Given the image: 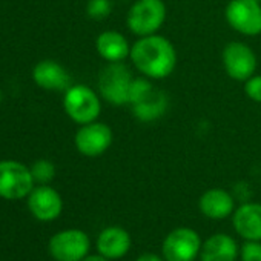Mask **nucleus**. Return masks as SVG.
<instances>
[{
    "label": "nucleus",
    "mask_w": 261,
    "mask_h": 261,
    "mask_svg": "<svg viewBox=\"0 0 261 261\" xmlns=\"http://www.w3.org/2000/svg\"><path fill=\"white\" fill-rule=\"evenodd\" d=\"M129 59L142 75L151 80L169 77L177 66L175 46L160 34L139 37L134 45H130Z\"/></svg>",
    "instance_id": "f257e3e1"
},
{
    "label": "nucleus",
    "mask_w": 261,
    "mask_h": 261,
    "mask_svg": "<svg viewBox=\"0 0 261 261\" xmlns=\"http://www.w3.org/2000/svg\"><path fill=\"white\" fill-rule=\"evenodd\" d=\"M166 14L163 0H134L126 16V25L137 37L152 36L165 25Z\"/></svg>",
    "instance_id": "f03ea898"
},
{
    "label": "nucleus",
    "mask_w": 261,
    "mask_h": 261,
    "mask_svg": "<svg viewBox=\"0 0 261 261\" xmlns=\"http://www.w3.org/2000/svg\"><path fill=\"white\" fill-rule=\"evenodd\" d=\"M63 108L68 117L77 124H88L98 118L101 100L98 94L86 85H72L65 91Z\"/></svg>",
    "instance_id": "7ed1b4c3"
},
{
    "label": "nucleus",
    "mask_w": 261,
    "mask_h": 261,
    "mask_svg": "<svg viewBox=\"0 0 261 261\" xmlns=\"http://www.w3.org/2000/svg\"><path fill=\"white\" fill-rule=\"evenodd\" d=\"M133 80V72L123 62L108 63L98 74L100 97L114 106L127 105L129 88Z\"/></svg>",
    "instance_id": "20e7f679"
},
{
    "label": "nucleus",
    "mask_w": 261,
    "mask_h": 261,
    "mask_svg": "<svg viewBox=\"0 0 261 261\" xmlns=\"http://www.w3.org/2000/svg\"><path fill=\"white\" fill-rule=\"evenodd\" d=\"M34 178L31 168L16 162H0V197L7 200H20L31 194Z\"/></svg>",
    "instance_id": "39448f33"
},
{
    "label": "nucleus",
    "mask_w": 261,
    "mask_h": 261,
    "mask_svg": "<svg viewBox=\"0 0 261 261\" xmlns=\"http://www.w3.org/2000/svg\"><path fill=\"white\" fill-rule=\"evenodd\" d=\"M224 16L233 31L249 37L261 34V2L258 0H230Z\"/></svg>",
    "instance_id": "423d86ee"
},
{
    "label": "nucleus",
    "mask_w": 261,
    "mask_h": 261,
    "mask_svg": "<svg viewBox=\"0 0 261 261\" xmlns=\"http://www.w3.org/2000/svg\"><path fill=\"white\" fill-rule=\"evenodd\" d=\"M114 142L112 129L101 121H92L82 124L75 133L74 143L77 151L85 157H100L103 155Z\"/></svg>",
    "instance_id": "0eeeda50"
},
{
    "label": "nucleus",
    "mask_w": 261,
    "mask_h": 261,
    "mask_svg": "<svg viewBox=\"0 0 261 261\" xmlns=\"http://www.w3.org/2000/svg\"><path fill=\"white\" fill-rule=\"evenodd\" d=\"M256 56L243 42H230L223 49V66L226 74L237 82H246L256 71Z\"/></svg>",
    "instance_id": "6e6552de"
},
{
    "label": "nucleus",
    "mask_w": 261,
    "mask_h": 261,
    "mask_svg": "<svg viewBox=\"0 0 261 261\" xmlns=\"http://www.w3.org/2000/svg\"><path fill=\"white\" fill-rule=\"evenodd\" d=\"M201 249L200 235L191 227H177L163 241L166 261H194Z\"/></svg>",
    "instance_id": "1a4fd4ad"
},
{
    "label": "nucleus",
    "mask_w": 261,
    "mask_h": 261,
    "mask_svg": "<svg viewBox=\"0 0 261 261\" xmlns=\"http://www.w3.org/2000/svg\"><path fill=\"white\" fill-rule=\"evenodd\" d=\"M89 237L79 229H68L49 240V253L57 261H82L89 252Z\"/></svg>",
    "instance_id": "9d476101"
},
{
    "label": "nucleus",
    "mask_w": 261,
    "mask_h": 261,
    "mask_svg": "<svg viewBox=\"0 0 261 261\" xmlns=\"http://www.w3.org/2000/svg\"><path fill=\"white\" fill-rule=\"evenodd\" d=\"M28 207L37 220L53 221L62 214L63 201L56 189L48 185H40L28 195Z\"/></svg>",
    "instance_id": "9b49d317"
},
{
    "label": "nucleus",
    "mask_w": 261,
    "mask_h": 261,
    "mask_svg": "<svg viewBox=\"0 0 261 261\" xmlns=\"http://www.w3.org/2000/svg\"><path fill=\"white\" fill-rule=\"evenodd\" d=\"M33 79L45 91L65 92L72 86L69 72L56 60H42L33 69Z\"/></svg>",
    "instance_id": "f8f14e48"
},
{
    "label": "nucleus",
    "mask_w": 261,
    "mask_h": 261,
    "mask_svg": "<svg viewBox=\"0 0 261 261\" xmlns=\"http://www.w3.org/2000/svg\"><path fill=\"white\" fill-rule=\"evenodd\" d=\"M233 227L244 240H261V204L244 203L233 212Z\"/></svg>",
    "instance_id": "ddd939ff"
},
{
    "label": "nucleus",
    "mask_w": 261,
    "mask_h": 261,
    "mask_svg": "<svg viewBox=\"0 0 261 261\" xmlns=\"http://www.w3.org/2000/svg\"><path fill=\"white\" fill-rule=\"evenodd\" d=\"M130 247L129 233L120 226H111L100 232L97 238V250L108 259H118L127 253Z\"/></svg>",
    "instance_id": "4468645a"
},
{
    "label": "nucleus",
    "mask_w": 261,
    "mask_h": 261,
    "mask_svg": "<svg viewBox=\"0 0 261 261\" xmlns=\"http://www.w3.org/2000/svg\"><path fill=\"white\" fill-rule=\"evenodd\" d=\"M95 49L98 56L108 63L124 62L130 54L127 39L118 31H103L95 39Z\"/></svg>",
    "instance_id": "2eb2a0df"
},
{
    "label": "nucleus",
    "mask_w": 261,
    "mask_h": 261,
    "mask_svg": "<svg viewBox=\"0 0 261 261\" xmlns=\"http://www.w3.org/2000/svg\"><path fill=\"white\" fill-rule=\"evenodd\" d=\"M198 206L204 217L211 220H223L233 214L235 201L227 191L214 188V189H207L200 197Z\"/></svg>",
    "instance_id": "dca6fc26"
},
{
    "label": "nucleus",
    "mask_w": 261,
    "mask_h": 261,
    "mask_svg": "<svg viewBox=\"0 0 261 261\" xmlns=\"http://www.w3.org/2000/svg\"><path fill=\"white\" fill-rule=\"evenodd\" d=\"M238 256V246L235 240L226 233H215L209 237L200 249L201 261H235Z\"/></svg>",
    "instance_id": "f3484780"
},
{
    "label": "nucleus",
    "mask_w": 261,
    "mask_h": 261,
    "mask_svg": "<svg viewBox=\"0 0 261 261\" xmlns=\"http://www.w3.org/2000/svg\"><path fill=\"white\" fill-rule=\"evenodd\" d=\"M169 108V98L166 92L152 89L148 95H145L140 101L130 105L133 114L137 120L143 123H151L159 118H162Z\"/></svg>",
    "instance_id": "a211bd4d"
},
{
    "label": "nucleus",
    "mask_w": 261,
    "mask_h": 261,
    "mask_svg": "<svg viewBox=\"0 0 261 261\" xmlns=\"http://www.w3.org/2000/svg\"><path fill=\"white\" fill-rule=\"evenodd\" d=\"M31 174L36 183L39 185H48L54 180L56 177V166L49 160H37L31 166Z\"/></svg>",
    "instance_id": "6ab92c4d"
},
{
    "label": "nucleus",
    "mask_w": 261,
    "mask_h": 261,
    "mask_svg": "<svg viewBox=\"0 0 261 261\" xmlns=\"http://www.w3.org/2000/svg\"><path fill=\"white\" fill-rule=\"evenodd\" d=\"M155 86L151 83V79L148 77H137L133 80L130 83V88H129V98H127V105H134L137 101H140L145 95H148Z\"/></svg>",
    "instance_id": "aec40b11"
},
{
    "label": "nucleus",
    "mask_w": 261,
    "mask_h": 261,
    "mask_svg": "<svg viewBox=\"0 0 261 261\" xmlns=\"http://www.w3.org/2000/svg\"><path fill=\"white\" fill-rule=\"evenodd\" d=\"M112 0H88L86 14L94 20H105L112 13Z\"/></svg>",
    "instance_id": "412c9836"
},
{
    "label": "nucleus",
    "mask_w": 261,
    "mask_h": 261,
    "mask_svg": "<svg viewBox=\"0 0 261 261\" xmlns=\"http://www.w3.org/2000/svg\"><path fill=\"white\" fill-rule=\"evenodd\" d=\"M241 261H261V243L246 240L240 250Z\"/></svg>",
    "instance_id": "4be33fe9"
},
{
    "label": "nucleus",
    "mask_w": 261,
    "mask_h": 261,
    "mask_svg": "<svg viewBox=\"0 0 261 261\" xmlns=\"http://www.w3.org/2000/svg\"><path fill=\"white\" fill-rule=\"evenodd\" d=\"M244 92L252 101L261 103V74H253L244 82Z\"/></svg>",
    "instance_id": "5701e85b"
},
{
    "label": "nucleus",
    "mask_w": 261,
    "mask_h": 261,
    "mask_svg": "<svg viewBox=\"0 0 261 261\" xmlns=\"http://www.w3.org/2000/svg\"><path fill=\"white\" fill-rule=\"evenodd\" d=\"M136 261H163L159 255H155V253H149V252H146V253H142Z\"/></svg>",
    "instance_id": "b1692460"
},
{
    "label": "nucleus",
    "mask_w": 261,
    "mask_h": 261,
    "mask_svg": "<svg viewBox=\"0 0 261 261\" xmlns=\"http://www.w3.org/2000/svg\"><path fill=\"white\" fill-rule=\"evenodd\" d=\"M82 261H109V259L105 258V256H101V255H91V256H86Z\"/></svg>",
    "instance_id": "393cba45"
},
{
    "label": "nucleus",
    "mask_w": 261,
    "mask_h": 261,
    "mask_svg": "<svg viewBox=\"0 0 261 261\" xmlns=\"http://www.w3.org/2000/svg\"><path fill=\"white\" fill-rule=\"evenodd\" d=\"M2 98H4V94H2V89H0V101H2Z\"/></svg>",
    "instance_id": "a878e982"
},
{
    "label": "nucleus",
    "mask_w": 261,
    "mask_h": 261,
    "mask_svg": "<svg viewBox=\"0 0 261 261\" xmlns=\"http://www.w3.org/2000/svg\"><path fill=\"white\" fill-rule=\"evenodd\" d=\"M123 2H129V0H123Z\"/></svg>",
    "instance_id": "bb28decb"
},
{
    "label": "nucleus",
    "mask_w": 261,
    "mask_h": 261,
    "mask_svg": "<svg viewBox=\"0 0 261 261\" xmlns=\"http://www.w3.org/2000/svg\"><path fill=\"white\" fill-rule=\"evenodd\" d=\"M258 2H261V0H258Z\"/></svg>",
    "instance_id": "cd10ccee"
}]
</instances>
